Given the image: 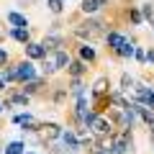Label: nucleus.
<instances>
[{
  "instance_id": "obj_1",
  "label": "nucleus",
  "mask_w": 154,
  "mask_h": 154,
  "mask_svg": "<svg viewBox=\"0 0 154 154\" xmlns=\"http://www.w3.org/2000/svg\"><path fill=\"white\" fill-rule=\"evenodd\" d=\"M103 33V23L100 21H85V23H80V26L75 28V36H80V38H95V36H100Z\"/></svg>"
},
{
  "instance_id": "obj_2",
  "label": "nucleus",
  "mask_w": 154,
  "mask_h": 154,
  "mask_svg": "<svg viewBox=\"0 0 154 154\" xmlns=\"http://www.w3.org/2000/svg\"><path fill=\"white\" fill-rule=\"evenodd\" d=\"M36 77V67H33L31 59H23L16 64V82H28Z\"/></svg>"
},
{
  "instance_id": "obj_3",
  "label": "nucleus",
  "mask_w": 154,
  "mask_h": 154,
  "mask_svg": "<svg viewBox=\"0 0 154 154\" xmlns=\"http://www.w3.org/2000/svg\"><path fill=\"white\" fill-rule=\"evenodd\" d=\"M88 128L93 134H98V136H110V131H113L110 121H108V118H103V116H98V113H95V118L88 123Z\"/></svg>"
},
{
  "instance_id": "obj_4",
  "label": "nucleus",
  "mask_w": 154,
  "mask_h": 154,
  "mask_svg": "<svg viewBox=\"0 0 154 154\" xmlns=\"http://www.w3.org/2000/svg\"><path fill=\"white\" fill-rule=\"evenodd\" d=\"M110 154H126L131 152V141H128V134H123V136H116L113 144H110Z\"/></svg>"
},
{
  "instance_id": "obj_5",
  "label": "nucleus",
  "mask_w": 154,
  "mask_h": 154,
  "mask_svg": "<svg viewBox=\"0 0 154 154\" xmlns=\"http://www.w3.org/2000/svg\"><path fill=\"white\" fill-rule=\"evenodd\" d=\"M13 121H16V123H21V126H23V131H38V126H41V123H38L31 113H18L16 118H13Z\"/></svg>"
},
{
  "instance_id": "obj_6",
  "label": "nucleus",
  "mask_w": 154,
  "mask_h": 154,
  "mask_svg": "<svg viewBox=\"0 0 154 154\" xmlns=\"http://www.w3.org/2000/svg\"><path fill=\"white\" fill-rule=\"evenodd\" d=\"M38 131H41V136H44L46 141H54V139L62 136V126H59V123H41Z\"/></svg>"
},
{
  "instance_id": "obj_7",
  "label": "nucleus",
  "mask_w": 154,
  "mask_h": 154,
  "mask_svg": "<svg viewBox=\"0 0 154 154\" xmlns=\"http://www.w3.org/2000/svg\"><path fill=\"white\" fill-rule=\"evenodd\" d=\"M23 51H26V57H28V59H44V54H46V51H44V46H41V44H36V41H28V44H23Z\"/></svg>"
},
{
  "instance_id": "obj_8",
  "label": "nucleus",
  "mask_w": 154,
  "mask_h": 154,
  "mask_svg": "<svg viewBox=\"0 0 154 154\" xmlns=\"http://www.w3.org/2000/svg\"><path fill=\"white\" fill-rule=\"evenodd\" d=\"M51 54V64H54V69L59 72V69H64L67 64H69V54H67L64 49H57V51H49Z\"/></svg>"
},
{
  "instance_id": "obj_9",
  "label": "nucleus",
  "mask_w": 154,
  "mask_h": 154,
  "mask_svg": "<svg viewBox=\"0 0 154 154\" xmlns=\"http://www.w3.org/2000/svg\"><path fill=\"white\" fill-rule=\"evenodd\" d=\"M41 46H44V51H46V54H49V51L62 49V36H59V33H49V36H44Z\"/></svg>"
},
{
  "instance_id": "obj_10",
  "label": "nucleus",
  "mask_w": 154,
  "mask_h": 154,
  "mask_svg": "<svg viewBox=\"0 0 154 154\" xmlns=\"http://www.w3.org/2000/svg\"><path fill=\"white\" fill-rule=\"evenodd\" d=\"M62 141H64V146H67V152H77V149H80V139H77V134L75 131H69V128H67V131H62Z\"/></svg>"
},
{
  "instance_id": "obj_11",
  "label": "nucleus",
  "mask_w": 154,
  "mask_h": 154,
  "mask_svg": "<svg viewBox=\"0 0 154 154\" xmlns=\"http://www.w3.org/2000/svg\"><path fill=\"white\" fill-rule=\"evenodd\" d=\"M105 41H108V46H110L113 51H118L123 44H128V38L123 36V33H116V31H110L108 36H105Z\"/></svg>"
},
{
  "instance_id": "obj_12",
  "label": "nucleus",
  "mask_w": 154,
  "mask_h": 154,
  "mask_svg": "<svg viewBox=\"0 0 154 154\" xmlns=\"http://www.w3.org/2000/svg\"><path fill=\"white\" fill-rule=\"evenodd\" d=\"M11 36L16 38L18 44H28V41H31V33H28V26H13V28H11Z\"/></svg>"
},
{
  "instance_id": "obj_13",
  "label": "nucleus",
  "mask_w": 154,
  "mask_h": 154,
  "mask_svg": "<svg viewBox=\"0 0 154 154\" xmlns=\"http://www.w3.org/2000/svg\"><path fill=\"white\" fill-rule=\"evenodd\" d=\"M11 105H21V108H26V105H28V95H26V93H13L11 98L5 100L3 108H11Z\"/></svg>"
},
{
  "instance_id": "obj_14",
  "label": "nucleus",
  "mask_w": 154,
  "mask_h": 154,
  "mask_svg": "<svg viewBox=\"0 0 154 154\" xmlns=\"http://www.w3.org/2000/svg\"><path fill=\"white\" fill-rule=\"evenodd\" d=\"M103 5H108V0H82V13H95V11H100Z\"/></svg>"
},
{
  "instance_id": "obj_15",
  "label": "nucleus",
  "mask_w": 154,
  "mask_h": 154,
  "mask_svg": "<svg viewBox=\"0 0 154 154\" xmlns=\"http://www.w3.org/2000/svg\"><path fill=\"white\" fill-rule=\"evenodd\" d=\"M85 69H88V67H85L82 59H75V62H69V64H67V72H69L72 77H82Z\"/></svg>"
},
{
  "instance_id": "obj_16",
  "label": "nucleus",
  "mask_w": 154,
  "mask_h": 154,
  "mask_svg": "<svg viewBox=\"0 0 154 154\" xmlns=\"http://www.w3.org/2000/svg\"><path fill=\"white\" fill-rule=\"evenodd\" d=\"M77 54H80V59H82V62H95V49L90 44H82L80 49H77Z\"/></svg>"
},
{
  "instance_id": "obj_17",
  "label": "nucleus",
  "mask_w": 154,
  "mask_h": 154,
  "mask_svg": "<svg viewBox=\"0 0 154 154\" xmlns=\"http://www.w3.org/2000/svg\"><path fill=\"white\" fill-rule=\"evenodd\" d=\"M108 77H98V80H95V85H93V95H105L108 93Z\"/></svg>"
},
{
  "instance_id": "obj_18",
  "label": "nucleus",
  "mask_w": 154,
  "mask_h": 154,
  "mask_svg": "<svg viewBox=\"0 0 154 154\" xmlns=\"http://www.w3.org/2000/svg\"><path fill=\"white\" fill-rule=\"evenodd\" d=\"M8 23L11 26H28V21H26V16H21V13H8Z\"/></svg>"
},
{
  "instance_id": "obj_19",
  "label": "nucleus",
  "mask_w": 154,
  "mask_h": 154,
  "mask_svg": "<svg viewBox=\"0 0 154 154\" xmlns=\"http://www.w3.org/2000/svg\"><path fill=\"white\" fill-rule=\"evenodd\" d=\"M23 149H26V146H23V141H11L5 146V154H23Z\"/></svg>"
},
{
  "instance_id": "obj_20",
  "label": "nucleus",
  "mask_w": 154,
  "mask_h": 154,
  "mask_svg": "<svg viewBox=\"0 0 154 154\" xmlns=\"http://www.w3.org/2000/svg\"><path fill=\"white\" fill-rule=\"evenodd\" d=\"M46 5H49L51 13H62L64 11V0H46Z\"/></svg>"
},
{
  "instance_id": "obj_21",
  "label": "nucleus",
  "mask_w": 154,
  "mask_h": 154,
  "mask_svg": "<svg viewBox=\"0 0 154 154\" xmlns=\"http://www.w3.org/2000/svg\"><path fill=\"white\" fill-rule=\"evenodd\" d=\"M134 49H136V46H134L131 41H128V44H123L121 49L116 51V54H118V57H134Z\"/></svg>"
},
{
  "instance_id": "obj_22",
  "label": "nucleus",
  "mask_w": 154,
  "mask_h": 154,
  "mask_svg": "<svg viewBox=\"0 0 154 154\" xmlns=\"http://www.w3.org/2000/svg\"><path fill=\"white\" fill-rule=\"evenodd\" d=\"M121 88H123V90L134 88V80H131V77H128V75H123V77H121Z\"/></svg>"
},
{
  "instance_id": "obj_23",
  "label": "nucleus",
  "mask_w": 154,
  "mask_h": 154,
  "mask_svg": "<svg viewBox=\"0 0 154 154\" xmlns=\"http://www.w3.org/2000/svg\"><path fill=\"white\" fill-rule=\"evenodd\" d=\"M8 59H11V57H8V51L0 46V67H5V64H8Z\"/></svg>"
},
{
  "instance_id": "obj_24",
  "label": "nucleus",
  "mask_w": 154,
  "mask_h": 154,
  "mask_svg": "<svg viewBox=\"0 0 154 154\" xmlns=\"http://www.w3.org/2000/svg\"><path fill=\"white\" fill-rule=\"evenodd\" d=\"M134 57H136L139 62H144V57H146V51H144V49H134Z\"/></svg>"
},
{
  "instance_id": "obj_25",
  "label": "nucleus",
  "mask_w": 154,
  "mask_h": 154,
  "mask_svg": "<svg viewBox=\"0 0 154 154\" xmlns=\"http://www.w3.org/2000/svg\"><path fill=\"white\" fill-rule=\"evenodd\" d=\"M131 21H134V23H141V13H139V11H131Z\"/></svg>"
},
{
  "instance_id": "obj_26",
  "label": "nucleus",
  "mask_w": 154,
  "mask_h": 154,
  "mask_svg": "<svg viewBox=\"0 0 154 154\" xmlns=\"http://www.w3.org/2000/svg\"><path fill=\"white\" fill-rule=\"evenodd\" d=\"M144 62H154V51H146V57H144Z\"/></svg>"
},
{
  "instance_id": "obj_27",
  "label": "nucleus",
  "mask_w": 154,
  "mask_h": 154,
  "mask_svg": "<svg viewBox=\"0 0 154 154\" xmlns=\"http://www.w3.org/2000/svg\"><path fill=\"white\" fill-rule=\"evenodd\" d=\"M93 154H110V149H103V146H100V149H95Z\"/></svg>"
},
{
  "instance_id": "obj_28",
  "label": "nucleus",
  "mask_w": 154,
  "mask_h": 154,
  "mask_svg": "<svg viewBox=\"0 0 154 154\" xmlns=\"http://www.w3.org/2000/svg\"><path fill=\"white\" fill-rule=\"evenodd\" d=\"M0 90H5V80H3V75H0Z\"/></svg>"
},
{
  "instance_id": "obj_29",
  "label": "nucleus",
  "mask_w": 154,
  "mask_h": 154,
  "mask_svg": "<svg viewBox=\"0 0 154 154\" xmlns=\"http://www.w3.org/2000/svg\"><path fill=\"white\" fill-rule=\"evenodd\" d=\"M0 110H3V103H0Z\"/></svg>"
},
{
  "instance_id": "obj_30",
  "label": "nucleus",
  "mask_w": 154,
  "mask_h": 154,
  "mask_svg": "<svg viewBox=\"0 0 154 154\" xmlns=\"http://www.w3.org/2000/svg\"><path fill=\"white\" fill-rule=\"evenodd\" d=\"M23 154H26V152H23ZM28 154H31V152H28Z\"/></svg>"
}]
</instances>
